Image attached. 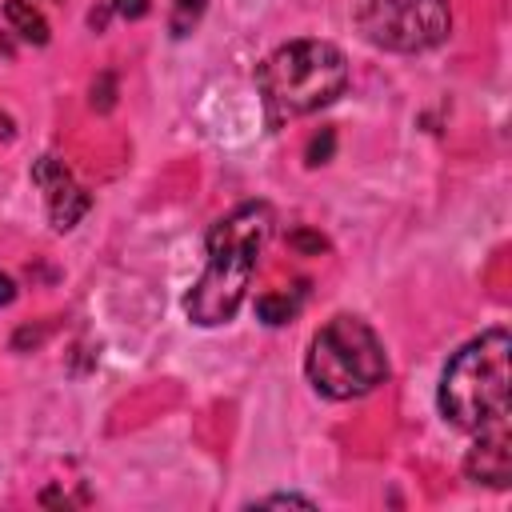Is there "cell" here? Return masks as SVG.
Segmentation results:
<instances>
[{
    "label": "cell",
    "mask_w": 512,
    "mask_h": 512,
    "mask_svg": "<svg viewBox=\"0 0 512 512\" xmlns=\"http://www.w3.org/2000/svg\"><path fill=\"white\" fill-rule=\"evenodd\" d=\"M0 136H12V120L0 112Z\"/></svg>",
    "instance_id": "obj_16"
},
{
    "label": "cell",
    "mask_w": 512,
    "mask_h": 512,
    "mask_svg": "<svg viewBox=\"0 0 512 512\" xmlns=\"http://www.w3.org/2000/svg\"><path fill=\"white\" fill-rule=\"evenodd\" d=\"M200 4H204V0H180V4H176V16H172V32H176V36H184V32L196 24Z\"/></svg>",
    "instance_id": "obj_10"
},
{
    "label": "cell",
    "mask_w": 512,
    "mask_h": 512,
    "mask_svg": "<svg viewBox=\"0 0 512 512\" xmlns=\"http://www.w3.org/2000/svg\"><path fill=\"white\" fill-rule=\"evenodd\" d=\"M300 300H304V292H300V288H280V292H264V296L256 300V316H260L264 324H284V320H292V316H296Z\"/></svg>",
    "instance_id": "obj_8"
},
{
    "label": "cell",
    "mask_w": 512,
    "mask_h": 512,
    "mask_svg": "<svg viewBox=\"0 0 512 512\" xmlns=\"http://www.w3.org/2000/svg\"><path fill=\"white\" fill-rule=\"evenodd\" d=\"M260 504H300V508H312V500H304V496H268Z\"/></svg>",
    "instance_id": "obj_14"
},
{
    "label": "cell",
    "mask_w": 512,
    "mask_h": 512,
    "mask_svg": "<svg viewBox=\"0 0 512 512\" xmlns=\"http://www.w3.org/2000/svg\"><path fill=\"white\" fill-rule=\"evenodd\" d=\"M360 36L388 52H424L436 48L448 28L452 12L448 0H364L356 12Z\"/></svg>",
    "instance_id": "obj_5"
},
{
    "label": "cell",
    "mask_w": 512,
    "mask_h": 512,
    "mask_svg": "<svg viewBox=\"0 0 512 512\" xmlns=\"http://www.w3.org/2000/svg\"><path fill=\"white\" fill-rule=\"evenodd\" d=\"M4 16H8V24H12L24 40H32V44H44V40H48V24H44V16H40L28 0H8V4H4Z\"/></svg>",
    "instance_id": "obj_9"
},
{
    "label": "cell",
    "mask_w": 512,
    "mask_h": 512,
    "mask_svg": "<svg viewBox=\"0 0 512 512\" xmlns=\"http://www.w3.org/2000/svg\"><path fill=\"white\" fill-rule=\"evenodd\" d=\"M112 8H116L120 16H128V20H136V16L148 12V0H112Z\"/></svg>",
    "instance_id": "obj_13"
},
{
    "label": "cell",
    "mask_w": 512,
    "mask_h": 512,
    "mask_svg": "<svg viewBox=\"0 0 512 512\" xmlns=\"http://www.w3.org/2000/svg\"><path fill=\"white\" fill-rule=\"evenodd\" d=\"M464 476L488 488H508L512 480V432L508 424L476 432V448L464 460Z\"/></svg>",
    "instance_id": "obj_7"
},
{
    "label": "cell",
    "mask_w": 512,
    "mask_h": 512,
    "mask_svg": "<svg viewBox=\"0 0 512 512\" xmlns=\"http://www.w3.org/2000/svg\"><path fill=\"white\" fill-rule=\"evenodd\" d=\"M12 296H16V284H12V276L0 272V304H12Z\"/></svg>",
    "instance_id": "obj_15"
},
{
    "label": "cell",
    "mask_w": 512,
    "mask_h": 512,
    "mask_svg": "<svg viewBox=\"0 0 512 512\" xmlns=\"http://www.w3.org/2000/svg\"><path fill=\"white\" fill-rule=\"evenodd\" d=\"M268 232H272L268 204H240L236 212H228L224 220L212 224L208 264L184 300V308L196 324L212 328V324L232 320V312L240 308V300L248 292V280L256 272V256H260Z\"/></svg>",
    "instance_id": "obj_1"
},
{
    "label": "cell",
    "mask_w": 512,
    "mask_h": 512,
    "mask_svg": "<svg viewBox=\"0 0 512 512\" xmlns=\"http://www.w3.org/2000/svg\"><path fill=\"white\" fill-rule=\"evenodd\" d=\"M508 352L504 328H492L464 344L440 376V412L464 432H488L508 424Z\"/></svg>",
    "instance_id": "obj_2"
},
{
    "label": "cell",
    "mask_w": 512,
    "mask_h": 512,
    "mask_svg": "<svg viewBox=\"0 0 512 512\" xmlns=\"http://www.w3.org/2000/svg\"><path fill=\"white\" fill-rule=\"evenodd\" d=\"M332 152V132H324V136H312V144H308V164H324V156Z\"/></svg>",
    "instance_id": "obj_11"
},
{
    "label": "cell",
    "mask_w": 512,
    "mask_h": 512,
    "mask_svg": "<svg viewBox=\"0 0 512 512\" xmlns=\"http://www.w3.org/2000/svg\"><path fill=\"white\" fill-rule=\"evenodd\" d=\"M292 248H304V252H320L324 248V236H312V232H292L288 236Z\"/></svg>",
    "instance_id": "obj_12"
},
{
    "label": "cell",
    "mask_w": 512,
    "mask_h": 512,
    "mask_svg": "<svg viewBox=\"0 0 512 512\" xmlns=\"http://www.w3.org/2000/svg\"><path fill=\"white\" fill-rule=\"evenodd\" d=\"M304 372L316 384V392H324L332 400H352V396H364L376 384H384L388 356H384L380 336L364 320H356V316H332L312 336Z\"/></svg>",
    "instance_id": "obj_4"
},
{
    "label": "cell",
    "mask_w": 512,
    "mask_h": 512,
    "mask_svg": "<svg viewBox=\"0 0 512 512\" xmlns=\"http://www.w3.org/2000/svg\"><path fill=\"white\" fill-rule=\"evenodd\" d=\"M268 124L316 112L348 88V60L328 40H292L276 48L256 72Z\"/></svg>",
    "instance_id": "obj_3"
},
{
    "label": "cell",
    "mask_w": 512,
    "mask_h": 512,
    "mask_svg": "<svg viewBox=\"0 0 512 512\" xmlns=\"http://www.w3.org/2000/svg\"><path fill=\"white\" fill-rule=\"evenodd\" d=\"M32 180L44 188L48 196V216H52V228L68 232L84 212H88V192L68 176V168L52 156H44L36 168H32Z\"/></svg>",
    "instance_id": "obj_6"
}]
</instances>
